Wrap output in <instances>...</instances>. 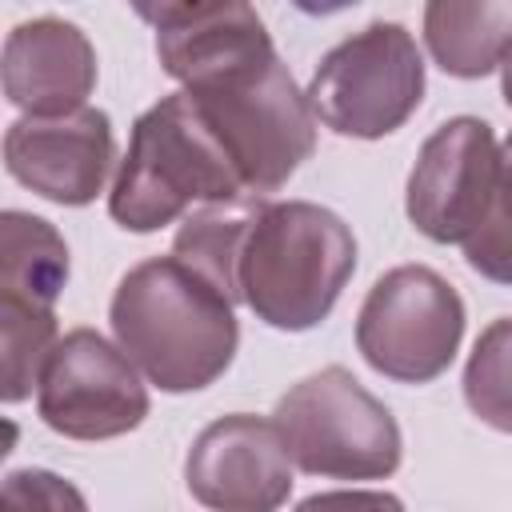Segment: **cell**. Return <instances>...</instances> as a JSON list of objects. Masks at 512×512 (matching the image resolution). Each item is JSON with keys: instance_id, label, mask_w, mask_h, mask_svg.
I'll return each mask as SVG.
<instances>
[{"instance_id": "cell-17", "label": "cell", "mask_w": 512, "mask_h": 512, "mask_svg": "<svg viewBox=\"0 0 512 512\" xmlns=\"http://www.w3.org/2000/svg\"><path fill=\"white\" fill-rule=\"evenodd\" d=\"M464 260L484 280L512 288V136L500 144L496 192H492L488 216L480 220V228L464 244Z\"/></svg>"}, {"instance_id": "cell-3", "label": "cell", "mask_w": 512, "mask_h": 512, "mask_svg": "<svg viewBox=\"0 0 512 512\" xmlns=\"http://www.w3.org/2000/svg\"><path fill=\"white\" fill-rule=\"evenodd\" d=\"M356 272L352 228L312 200H264L240 248V304L268 328L308 332L336 308Z\"/></svg>"}, {"instance_id": "cell-16", "label": "cell", "mask_w": 512, "mask_h": 512, "mask_svg": "<svg viewBox=\"0 0 512 512\" xmlns=\"http://www.w3.org/2000/svg\"><path fill=\"white\" fill-rule=\"evenodd\" d=\"M464 400L488 428L512 436V316L492 320L464 364Z\"/></svg>"}, {"instance_id": "cell-1", "label": "cell", "mask_w": 512, "mask_h": 512, "mask_svg": "<svg viewBox=\"0 0 512 512\" xmlns=\"http://www.w3.org/2000/svg\"><path fill=\"white\" fill-rule=\"evenodd\" d=\"M160 68L184 84L248 196L264 200L316 148V116L252 4H136Z\"/></svg>"}, {"instance_id": "cell-12", "label": "cell", "mask_w": 512, "mask_h": 512, "mask_svg": "<svg viewBox=\"0 0 512 512\" xmlns=\"http://www.w3.org/2000/svg\"><path fill=\"white\" fill-rule=\"evenodd\" d=\"M0 80L12 108L28 116H68L88 108L96 88V48L76 24L36 16L8 32Z\"/></svg>"}, {"instance_id": "cell-5", "label": "cell", "mask_w": 512, "mask_h": 512, "mask_svg": "<svg viewBox=\"0 0 512 512\" xmlns=\"http://www.w3.org/2000/svg\"><path fill=\"white\" fill-rule=\"evenodd\" d=\"M272 424L292 464L308 476L384 480L404 456L396 416L340 364L292 384L276 400Z\"/></svg>"}, {"instance_id": "cell-11", "label": "cell", "mask_w": 512, "mask_h": 512, "mask_svg": "<svg viewBox=\"0 0 512 512\" xmlns=\"http://www.w3.org/2000/svg\"><path fill=\"white\" fill-rule=\"evenodd\" d=\"M116 160V136L104 108L68 116H20L4 132V168L36 196L80 208L104 188Z\"/></svg>"}, {"instance_id": "cell-7", "label": "cell", "mask_w": 512, "mask_h": 512, "mask_svg": "<svg viewBox=\"0 0 512 512\" xmlns=\"http://www.w3.org/2000/svg\"><path fill=\"white\" fill-rule=\"evenodd\" d=\"M464 340V300L428 264L384 272L356 316V348L372 372L400 384H428L456 360Z\"/></svg>"}, {"instance_id": "cell-9", "label": "cell", "mask_w": 512, "mask_h": 512, "mask_svg": "<svg viewBox=\"0 0 512 512\" xmlns=\"http://www.w3.org/2000/svg\"><path fill=\"white\" fill-rule=\"evenodd\" d=\"M500 172V144L488 120L452 116L416 152L404 208L420 236L436 244H468L488 216Z\"/></svg>"}, {"instance_id": "cell-15", "label": "cell", "mask_w": 512, "mask_h": 512, "mask_svg": "<svg viewBox=\"0 0 512 512\" xmlns=\"http://www.w3.org/2000/svg\"><path fill=\"white\" fill-rule=\"evenodd\" d=\"M264 200H232V204H204L188 212L172 236V256L184 260L192 272H200L208 284H216L232 304H240L236 288V264L244 236L252 228V216Z\"/></svg>"}, {"instance_id": "cell-10", "label": "cell", "mask_w": 512, "mask_h": 512, "mask_svg": "<svg viewBox=\"0 0 512 512\" xmlns=\"http://www.w3.org/2000/svg\"><path fill=\"white\" fill-rule=\"evenodd\" d=\"M184 484L208 512H276L292 496V456L272 420H212L184 456Z\"/></svg>"}, {"instance_id": "cell-8", "label": "cell", "mask_w": 512, "mask_h": 512, "mask_svg": "<svg viewBox=\"0 0 512 512\" xmlns=\"http://www.w3.org/2000/svg\"><path fill=\"white\" fill-rule=\"evenodd\" d=\"M36 412L68 440H112L144 424L148 388L120 344L96 328H72L40 372Z\"/></svg>"}, {"instance_id": "cell-14", "label": "cell", "mask_w": 512, "mask_h": 512, "mask_svg": "<svg viewBox=\"0 0 512 512\" xmlns=\"http://www.w3.org/2000/svg\"><path fill=\"white\" fill-rule=\"evenodd\" d=\"M68 284L64 236L32 212L8 208L0 216V304L52 312Z\"/></svg>"}, {"instance_id": "cell-2", "label": "cell", "mask_w": 512, "mask_h": 512, "mask_svg": "<svg viewBox=\"0 0 512 512\" xmlns=\"http://www.w3.org/2000/svg\"><path fill=\"white\" fill-rule=\"evenodd\" d=\"M108 324L124 356L160 392H200L236 356V304L176 256H152L120 276Z\"/></svg>"}, {"instance_id": "cell-20", "label": "cell", "mask_w": 512, "mask_h": 512, "mask_svg": "<svg viewBox=\"0 0 512 512\" xmlns=\"http://www.w3.org/2000/svg\"><path fill=\"white\" fill-rule=\"evenodd\" d=\"M500 92H504V104L512 108V48H508V56L500 60Z\"/></svg>"}, {"instance_id": "cell-4", "label": "cell", "mask_w": 512, "mask_h": 512, "mask_svg": "<svg viewBox=\"0 0 512 512\" xmlns=\"http://www.w3.org/2000/svg\"><path fill=\"white\" fill-rule=\"evenodd\" d=\"M232 200H248V188L184 88L136 116L108 192V216L120 228L160 232L196 204Z\"/></svg>"}, {"instance_id": "cell-18", "label": "cell", "mask_w": 512, "mask_h": 512, "mask_svg": "<svg viewBox=\"0 0 512 512\" xmlns=\"http://www.w3.org/2000/svg\"><path fill=\"white\" fill-rule=\"evenodd\" d=\"M0 512H88V500L72 480L48 468H16L4 476Z\"/></svg>"}, {"instance_id": "cell-13", "label": "cell", "mask_w": 512, "mask_h": 512, "mask_svg": "<svg viewBox=\"0 0 512 512\" xmlns=\"http://www.w3.org/2000/svg\"><path fill=\"white\" fill-rule=\"evenodd\" d=\"M424 44L456 80H480L512 48V0H432L424 4Z\"/></svg>"}, {"instance_id": "cell-6", "label": "cell", "mask_w": 512, "mask_h": 512, "mask_svg": "<svg viewBox=\"0 0 512 512\" xmlns=\"http://www.w3.org/2000/svg\"><path fill=\"white\" fill-rule=\"evenodd\" d=\"M312 116L336 136L380 140L424 100V56L396 20H376L328 48L308 80Z\"/></svg>"}, {"instance_id": "cell-19", "label": "cell", "mask_w": 512, "mask_h": 512, "mask_svg": "<svg viewBox=\"0 0 512 512\" xmlns=\"http://www.w3.org/2000/svg\"><path fill=\"white\" fill-rule=\"evenodd\" d=\"M296 512H404V504L392 492H376V488H336V492L304 496Z\"/></svg>"}]
</instances>
